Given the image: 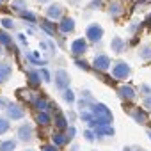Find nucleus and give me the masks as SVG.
Here are the masks:
<instances>
[{"label": "nucleus", "mask_w": 151, "mask_h": 151, "mask_svg": "<svg viewBox=\"0 0 151 151\" xmlns=\"http://www.w3.org/2000/svg\"><path fill=\"white\" fill-rule=\"evenodd\" d=\"M110 75H112L114 80L124 82V80H128L132 75H133V68H132V64H128L126 60L117 59V60H114L112 66H110Z\"/></svg>", "instance_id": "1"}, {"label": "nucleus", "mask_w": 151, "mask_h": 151, "mask_svg": "<svg viewBox=\"0 0 151 151\" xmlns=\"http://www.w3.org/2000/svg\"><path fill=\"white\" fill-rule=\"evenodd\" d=\"M34 137H36V130H34V124H30L29 121H22L16 126V140L18 142L29 144L34 140Z\"/></svg>", "instance_id": "2"}, {"label": "nucleus", "mask_w": 151, "mask_h": 151, "mask_svg": "<svg viewBox=\"0 0 151 151\" xmlns=\"http://www.w3.org/2000/svg\"><path fill=\"white\" fill-rule=\"evenodd\" d=\"M89 52V41L86 37H77L69 43V53L73 59H80L86 57V53Z\"/></svg>", "instance_id": "3"}, {"label": "nucleus", "mask_w": 151, "mask_h": 151, "mask_svg": "<svg viewBox=\"0 0 151 151\" xmlns=\"http://www.w3.org/2000/svg\"><path fill=\"white\" fill-rule=\"evenodd\" d=\"M53 86H55V89L59 91V93H62L64 89H68V87H71V77H69V73L64 69V68H59L55 73H53Z\"/></svg>", "instance_id": "4"}, {"label": "nucleus", "mask_w": 151, "mask_h": 151, "mask_svg": "<svg viewBox=\"0 0 151 151\" xmlns=\"http://www.w3.org/2000/svg\"><path fill=\"white\" fill-rule=\"evenodd\" d=\"M4 114H6V117L7 119H11V121H23L25 119V116H27V109L22 105V103H14V101H11L9 105H7V109L4 110Z\"/></svg>", "instance_id": "5"}, {"label": "nucleus", "mask_w": 151, "mask_h": 151, "mask_svg": "<svg viewBox=\"0 0 151 151\" xmlns=\"http://www.w3.org/2000/svg\"><path fill=\"white\" fill-rule=\"evenodd\" d=\"M93 114H94V117H96L98 123H112L114 121V114H112V110L105 103L96 101L93 105Z\"/></svg>", "instance_id": "6"}, {"label": "nucleus", "mask_w": 151, "mask_h": 151, "mask_svg": "<svg viewBox=\"0 0 151 151\" xmlns=\"http://www.w3.org/2000/svg\"><path fill=\"white\" fill-rule=\"evenodd\" d=\"M103 34H105V29L100 25V23H89L86 27V39L93 45H98L101 43L103 39Z\"/></svg>", "instance_id": "7"}, {"label": "nucleus", "mask_w": 151, "mask_h": 151, "mask_svg": "<svg viewBox=\"0 0 151 151\" xmlns=\"http://www.w3.org/2000/svg\"><path fill=\"white\" fill-rule=\"evenodd\" d=\"M116 94H117L123 101H135V100L139 98V91H137V87L132 86V84H121V86H117Z\"/></svg>", "instance_id": "8"}, {"label": "nucleus", "mask_w": 151, "mask_h": 151, "mask_svg": "<svg viewBox=\"0 0 151 151\" xmlns=\"http://www.w3.org/2000/svg\"><path fill=\"white\" fill-rule=\"evenodd\" d=\"M64 16H66V7L62 4H59V2H52L45 9V18H48L52 22H59Z\"/></svg>", "instance_id": "9"}, {"label": "nucleus", "mask_w": 151, "mask_h": 151, "mask_svg": "<svg viewBox=\"0 0 151 151\" xmlns=\"http://www.w3.org/2000/svg\"><path fill=\"white\" fill-rule=\"evenodd\" d=\"M91 66H93L96 71H100V73H105V71H110V66H112V59H110L107 53L100 52V53H96V55H94V59H93Z\"/></svg>", "instance_id": "10"}, {"label": "nucleus", "mask_w": 151, "mask_h": 151, "mask_svg": "<svg viewBox=\"0 0 151 151\" xmlns=\"http://www.w3.org/2000/svg\"><path fill=\"white\" fill-rule=\"evenodd\" d=\"M30 105L34 107V110H36V112H37V110L52 112V110H53V107H55V103H53L50 98H46L45 94H34V98H32Z\"/></svg>", "instance_id": "11"}, {"label": "nucleus", "mask_w": 151, "mask_h": 151, "mask_svg": "<svg viewBox=\"0 0 151 151\" xmlns=\"http://www.w3.org/2000/svg\"><path fill=\"white\" fill-rule=\"evenodd\" d=\"M126 112H128V116H130L137 124L147 126V123H149V112H147V110H144L142 107H132V109L126 110Z\"/></svg>", "instance_id": "12"}, {"label": "nucleus", "mask_w": 151, "mask_h": 151, "mask_svg": "<svg viewBox=\"0 0 151 151\" xmlns=\"http://www.w3.org/2000/svg\"><path fill=\"white\" fill-rule=\"evenodd\" d=\"M96 132V137L98 140H105L109 137H114L116 135V130L112 126V123H96V126L93 128Z\"/></svg>", "instance_id": "13"}, {"label": "nucleus", "mask_w": 151, "mask_h": 151, "mask_svg": "<svg viewBox=\"0 0 151 151\" xmlns=\"http://www.w3.org/2000/svg\"><path fill=\"white\" fill-rule=\"evenodd\" d=\"M57 27H59V32L62 36H69L71 32H75V29H77V22H75V18L71 16H64L57 22Z\"/></svg>", "instance_id": "14"}, {"label": "nucleus", "mask_w": 151, "mask_h": 151, "mask_svg": "<svg viewBox=\"0 0 151 151\" xmlns=\"http://www.w3.org/2000/svg\"><path fill=\"white\" fill-rule=\"evenodd\" d=\"M96 103L93 93L89 89H82L80 91V98L77 100V105H78V110H84V109H91L93 105Z\"/></svg>", "instance_id": "15"}, {"label": "nucleus", "mask_w": 151, "mask_h": 151, "mask_svg": "<svg viewBox=\"0 0 151 151\" xmlns=\"http://www.w3.org/2000/svg\"><path fill=\"white\" fill-rule=\"evenodd\" d=\"M39 29L50 36V37H57V32H59V27H57V22H52L48 18H41L39 20Z\"/></svg>", "instance_id": "16"}, {"label": "nucleus", "mask_w": 151, "mask_h": 151, "mask_svg": "<svg viewBox=\"0 0 151 151\" xmlns=\"http://www.w3.org/2000/svg\"><path fill=\"white\" fill-rule=\"evenodd\" d=\"M25 59H27V62H29L30 68H43V66L48 64V59H43L41 52H29L25 55Z\"/></svg>", "instance_id": "17"}, {"label": "nucleus", "mask_w": 151, "mask_h": 151, "mask_svg": "<svg viewBox=\"0 0 151 151\" xmlns=\"http://www.w3.org/2000/svg\"><path fill=\"white\" fill-rule=\"evenodd\" d=\"M43 84L41 80V75H39V68H29L27 71V86L30 89H37Z\"/></svg>", "instance_id": "18"}, {"label": "nucleus", "mask_w": 151, "mask_h": 151, "mask_svg": "<svg viewBox=\"0 0 151 151\" xmlns=\"http://www.w3.org/2000/svg\"><path fill=\"white\" fill-rule=\"evenodd\" d=\"M13 71H14V68L9 60H0V86L11 80Z\"/></svg>", "instance_id": "19"}, {"label": "nucleus", "mask_w": 151, "mask_h": 151, "mask_svg": "<svg viewBox=\"0 0 151 151\" xmlns=\"http://www.w3.org/2000/svg\"><path fill=\"white\" fill-rule=\"evenodd\" d=\"M52 142H53L55 146H59V147H64V146H69L73 140L68 137L66 130H55V132L52 133Z\"/></svg>", "instance_id": "20"}, {"label": "nucleus", "mask_w": 151, "mask_h": 151, "mask_svg": "<svg viewBox=\"0 0 151 151\" xmlns=\"http://www.w3.org/2000/svg\"><path fill=\"white\" fill-rule=\"evenodd\" d=\"M34 121H36V124H39V126H52V123H53V116H52V112H46V110H37L36 114H34Z\"/></svg>", "instance_id": "21"}, {"label": "nucleus", "mask_w": 151, "mask_h": 151, "mask_svg": "<svg viewBox=\"0 0 151 151\" xmlns=\"http://www.w3.org/2000/svg\"><path fill=\"white\" fill-rule=\"evenodd\" d=\"M53 123H55V126H57V130H66L71 123L68 121V117H66V112H62L59 107L53 110Z\"/></svg>", "instance_id": "22"}, {"label": "nucleus", "mask_w": 151, "mask_h": 151, "mask_svg": "<svg viewBox=\"0 0 151 151\" xmlns=\"http://www.w3.org/2000/svg\"><path fill=\"white\" fill-rule=\"evenodd\" d=\"M107 13H109L110 18L117 20V18L123 16V13H124L123 2H121V0H110V4H109V7H107Z\"/></svg>", "instance_id": "23"}, {"label": "nucleus", "mask_w": 151, "mask_h": 151, "mask_svg": "<svg viewBox=\"0 0 151 151\" xmlns=\"http://www.w3.org/2000/svg\"><path fill=\"white\" fill-rule=\"evenodd\" d=\"M0 45L7 50H13V48L16 50V39L11 36L9 30H4V29H0Z\"/></svg>", "instance_id": "24"}, {"label": "nucleus", "mask_w": 151, "mask_h": 151, "mask_svg": "<svg viewBox=\"0 0 151 151\" xmlns=\"http://www.w3.org/2000/svg\"><path fill=\"white\" fill-rule=\"evenodd\" d=\"M126 46H128L126 41H124L123 37H119V36H114L112 41H110V50H112L114 55H121V53H124Z\"/></svg>", "instance_id": "25"}, {"label": "nucleus", "mask_w": 151, "mask_h": 151, "mask_svg": "<svg viewBox=\"0 0 151 151\" xmlns=\"http://www.w3.org/2000/svg\"><path fill=\"white\" fill-rule=\"evenodd\" d=\"M137 55L142 62H151V43L149 41H144L139 45V50H137Z\"/></svg>", "instance_id": "26"}, {"label": "nucleus", "mask_w": 151, "mask_h": 151, "mask_svg": "<svg viewBox=\"0 0 151 151\" xmlns=\"http://www.w3.org/2000/svg\"><path fill=\"white\" fill-rule=\"evenodd\" d=\"M60 100H62L66 105H69V107H71V105L77 103V100H78V98H77V93H75L71 87H68V89H64V91L60 93Z\"/></svg>", "instance_id": "27"}, {"label": "nucleus", "mask_w": 151, "mask_h": 151, "mask_svg": "<svg viewBox=\"0 0 151 151\" xmlns=\"http://www.w3.org/2000/svg\"><path fill=\"white\" fill-rule=\"evenodd\" d=\"M25 23H30V25H36L39 20H37V14L34 13V11H30V9H25V11H22L20 14H18Z\"/></svg>", "instance_id": "28"}, {"label": "nucleus", "mask_w": 151, "mask_h": 151, "mask_svg": "<svg viewBox=\"0 0 151 151\" xmlns=\"http://www.w3.org/2000/svg\"><path fill=\"white\" fill-rule=\"evenodd\" d=\"M18 140L16 139H2L0 140V151H16Z\"/></svg>", "instance_id": "29"}, {"label": "nucleus", "mask_w": 151, "mask_h": 151, "mask_svg": "<svg viewBox=\"0 0 151 151\" xmlns=\"http://www.w3.org/2000/svg\"><path fill=\"white\" fill-rule=\"evenodd\" d=\"M142 27H144V23H142V22H139V20H132V22H130V25L126 27V32H128L130 36H137V34H139V30H142Z\"/></svg>", "instance_id": "30"}, {"label": "nucleus", "mask_w": 151, "mask_h": 151, "mask_svg": "<svg viewBox=\"0 0 151 151\" xmlns=\"http://www.w3.org/2000/svg\"><path fill=\"white\" fill-rule=\"evenodd\" d=\"M11 119H7L6 116H0V137H2V135H6V133H9L11 132Z\"/></svg>", "instance_id": "31"}, {"label": "nucleus", "mask_w": 151, "mask_h": 151, "mask_svg": "<svg viewBox=\"0 0 151 151\" xmlns=\"http://www.w3.org/2000/svg\"><path fill=\"white\" fill-rule=\"evenodd\" d=\"M11 9H13L16 14H20L22 11L27 9V0H11Z\"/></svg>", "instance_id": "32"}, {"label": "nucleus", "mask_w": 151, "mask_h": 151, "mask_svg": "<svg viewBox=\"0 0 151 151\" xmlns=\"http://www.w3.org/2000/svg\"><path fill=\"white\" fill-rule=\"evenodd\" d=\"M0 27H2L4 30H16V22H14L13 18L6 16V18L0 20Z\"/></svg>", "instance_id": "33"}, {"label": "nucleus", "mask_w": 151, "mask_h": 151, "mask_svg": "<svg viewBox=\"0 0 151 151\" xmlns=\"http://www.w3.org/2000/svg\"><path fill=\"white\" fill-rule=\"evenodd\" d=\"M34 94H36V93H32V91H30V87H27V89H18V96H20L23 101H27V103H30V101H32Z\"/></svg>", "instance_id": "34"}, {"label": "nucleus", "mask_w": 151, "mask_h": 151, "mask_svg": "<svg viewBox=\"0 0 151 151\" xmlns=\"http://www.w3.org/2000/svg\"><path fill=\"white\" fill-rule=\"evenodd\" d=\"M39 75H41V80H43L45 84H50V82L53 80V75L50 73V69H48L46 66H43V68H39Z\"/></svg>", "instance_id": "35"}, {"label": "nucleus", "mask_w": 151, "mask_h": 151, "mask_svg": "<svg viewBox=\"0 0 151 151\" xmlns=\"http://www.w3.org/2000/svg\"><path fill=\"white\" fill-rule=\"evenodd\" d=\"M73 64L77 66L78 69H82V71H91V64H89L87 60H84L82 57H80V59H75V60H73Z\"/></svg>", "instance_id": "36"}, {"label": "nucleus", "mask_w": 151, "mask_h": 151, "mask_svg": "<svg viewBox=\"0 0 151 151\" xmlns=\"http://www.w3.org/2000/svg\"><path fill=\"white\" fill-rule=\"evenodd\" d=\"M103 7V0H89L87 2V11H100Z\"/></svg>", "instance_id": "37"}, {"label": "nucleus", "mask_w": 151, "mask_h": 151, "mask_svg": "<svg viewBox=\"0 0 151 151\" xmlns=\"http://www.w3.org/2000/svg\"><path fill=\"white\" fill-rule=\"evenodd\" d=\"M137 91H139V94L144 98V96H151V86L149 84H146V82H142L139 87H137Z\"/></svg>", "instance_id": "38"}, {"label": "nucleus", "mask_w": 151, "mask_h": 151, "mask_svg": "<svg viewBox=\"0 0 151 151\" xmlns=\"http://www.w3.org/2000/svg\"><path fill=\"white\" fill-rule=\"evenodd\" d=\"M84 139H86L87 142H94V140H98L96 132H94L93 128H86V130H84Z\"/></svg>", "instance_id": "39"}, {"label": "nucleus", "mask_w": 151, "mask_h": 151, "mask_svg": "<svg viewBox=\"0 0 151 151\" xmlns=\"http://www.w3.org/2000/svg\"><path fill=\"white\" fill-rule=\"evenodd\" d=\"M66 117H68V121L71 123V124H75V123H77L78 121V110H66Z\"/></svg>", "instance_id": "40"}, {"label": "nucleus", "mask_w": 151, "mask_h": 151, "mask_svg": "<svg viewBox=\"0 0 151 151\" xmlns=\"http://www.w3.org/2000/svg\"><path fill=\"white\" fill-rule=\"evenodd\" d=\"M16 43L23 48L29 46V39H27V34H16Z\"/></svg>", "instance_id": "41"}, {"label": "nucleus", "mask_w": 151, "mask_h": 151, "mask_svg": "<svg viewBox=\"0 0 151 151\" xmlns=\"http://www.w3.org/2000/svg\"><path fill=\"white\" fill-rule=\"evenodd\" d=\"M41 151H60V147L55 146L53 142H46V144H41Z\"/></svg>", "instance_id": "42"}, {"label": "nucleus", "mask_w": 151, "mask_h": 151, "mask_svg": "<svg viewBox=\"0 0 151 151\" xmlns=\"http://www.w3.org/2000/svg\"><path fill=\"white\" fill-rule=\"evenodd\" d=\"M140 107H142L144 110L151 112V96H144V98H142V103H140Z\"/></svg>", "instance_id": "43"}, {"label": "nucleus", "mask_w": 151, "mask_h": 151, "mask_svg": "<svg viewBox=\"0 0 151 151\" xmlns=\"http://www.w3.org/2000/svg\"><path fill=\"white\" fill-rule=\"evenodd\" d=\"M66 133H68V137L73 140L75 137H77V126H75V124H69V126L66 128Z\"/></svg>", "instance_id": "44"}, {"label": "nucleus", "mask_w": 151, "mask_h": 151, "mask_svg": "<svg viewBox=\"0 0 151 151\" xmlns=\"http://www.w3.org/2000/svg\"><path fill=\"white\" fill-rule=\"evenodd\" d=\"M9 103H11V101H9L6 96H2V94H0V110H6Z\"/></svg>", "instance_id": "45"}, {"label": "nucleus", "mask_w": 151, "mask_h": 151, "mask_svg": "<svg viewBox=\"0 0 151 151\" xmlns=\"http://www.w3.org/2000/svg\"><path fill=\"white\" fill-rule=\"evenodd\" d=\"M69 151H82V147H80V144H77V142H71V144H69Z\"/></svg>", "instance_id": "46"}, {"label": "nucleus", "mask_w": 151, "mask_h": 151, "mask_svg": "<svg viewBox=\"0 0 151 151\" xmlns=\"http://www.w3.org/2000/svg\"><path fill=\"white\" fill-rule=\"evenodd\" d=\"M34 4H39V6H48V4H52L53 0H32Z\"/></svg>", "instance_id": "47"}, {"label": "nucleus", "mask_w": 151, "mask_h": 151, "mask_svg": "<svg viewBox=\"0 0 151 151\" xmlns=\"http://www.w3.org/2000/svg\"><path fill=\"white\" fill-rule=\"evenodd\" d=\"M146 135H147V139L151 140V126H146Z\"/></svg>", "instance_id": "48"}, {"label": "nucleus", "mask_w": 151, "mask_h": 151, "mask_svg": "<svg viewBox=\"0 0 151 151\" xmlns=\"http://www.w3.org/2000/svg\"><path fill=\"white\" fill-rule=\"evenodd\" d=\"M133 151H147V149L142 147V146H133Z\"/></svg>", "instance_id": "49"}, {"label": "nucleus", "mask_w": 151, "mask_h": 151, "mask_svg": "<svg viewBox=\"0 0 151 151\" xmlns=\"http://www.w3.org/2000/svg\"><path fill=\"white\" fill-rule=\"evenodd\" d=\"M123 151H133V146H124Z\"/></svg>", "instance_id": "50"}, {"label": "nucleus", "mask_w": 151, "mask_h": 151, "mask_svg": "<svg viewBox=\"0 0 151 151\" xmlns=\"http://www.w3.org/2000/svg\"><path fill=\"white\" fill-rule=\"evenodd\" d=\"M2 53H4V46L0 45V59H2Z\"/></svg>", "instance_id": "51"}, {"label": "nucleus", "mask_w": 151, "mask_h": 151, "mask_svg": "<svg viewBox=\"0 0 151 151\" xmlns=\"http://www.w3.org/2000/svg\"><path fill=\"white\" fill-rule=\"evenodd\" d=\"M6 2H7V0H0V6H4Z\"/></svg>", "instance_id": "52"}, {"label": "nucleus", "mask_w": 151, "mask_h": 151, "mask_svg": "<svg viewBox=\"0 0 151 151\" xmlns=\"http://www.w3.org/2000/svg\"><path fill=\"white\" fill-rule=\"evenodd\" d=\"M23 151H34V149H23Z\"/></svg>", "instance_id": "53"}, {"label": "nucleus", "mask_w": 151, "mask_h": 151, "mask_svg": "<svg viewBox=\"0 0 151 151\" xmlns=\"http://www.w3.org/2000/svg\"><path fill=\"white\" fill-rule=\"evenodd\" d=\"M93 151H96V149H93Z\"/></svg>", "instance_id": "54"}]
</instances>
